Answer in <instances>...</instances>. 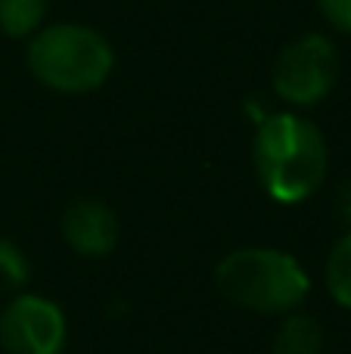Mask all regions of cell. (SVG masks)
I'll list each match as a JSON object with an SVG mask.
<instances>
[{"label": "cell", "instance_id": "8fae6325", "mask_svg": "<svg viewBox=\"0 0 351 354\" xmlns=\"http://www.w3.org/2000/svg\"><path fill=\"white\" fill-rule=\"evenodd\" d=\"M317 10L333 28L351 35V0H317Z\"/></svg>", "mask_w": 351, "mask_h": 354}, {"label": "cell", "instance_id": "7a4b0ae2", "mask_svg": "<svg viewBox=\"0 0 351 354\" xmlns=\"http://www.w3.org/2000/svg\"><path fill=\"white\" fill-rule=\"evenodd\" d=\"M221 295L246 311L290 314L308 299L311 280L305 268L283 249L246 245L230 252L215 268Z\"/></svg>", "mask_w": 351, "mask_h": 354}, {"label": "cell", "instance_id": "3957f363", "mask_svg": "<svg viewBox=\"0 0 351 354\" xmlns=\"http://www.w3.org/2000/svg\"><path fill=\"white\" fill-rule=\"evenodd\" d=\"M115 66L109 41L97 28L78 22H56L31 35L28 68L44 87L56 93H91L106 84Z\"/></svg>", "mask_w": 351, "mask_h": 354}, {"label": "cell", "instance_id": "52a82bcc", "mask_svg": "<svg viewBox=\"0 0 351 354\" xmlns=\"http://www.w3.org/2000/svg\"><path fill=\"white\" fill-rule=\"evenodd\" d=\"M323 330L308 314H290L274 336L271 354H323Z\"/></svg>", "mask_w": 351, "mask_h": 354}, {"label": "cell", "instance_id": "6da1fadb", "mask_svg": "<svg viewBox=\"0 0 351 354\" xmlns=\"http://www.w3.org/2000/svg\"><path fill=\"white\" fill-rule=\"evenodd\" d=\"M255 168L267 196L277 202H305L327 177V140L321 128L296 112L265 115L255 131Z\"/></svg>", "mask_w": 351, "mask_h": 354}, {"label": "cell", "instance_id": "30bf717a", "mask_svg": "<svg viewBox=\"0 0 351 354\" xmlns=\"http://www.w3.org/2000/svg\"><path fill=\"white\" fill-rule=\"evenodd\" d=\"M31 277V264L25 252L12 239L0 236V292H22Z\"/></svg>", "mask_w": 351, "mask_h": 354}, {"label": "cell", "instance_id": "7c38bea8", "mask_svg": "<svg viewBox=\"0 0 351 354\" xmlns=\"http://www.w3.org/2000/svg\"><path fill=\"white\" fill-rule=\"evenodd\" d=\"M336 214H339V218L345 221L348 230H351V180H348V183H342L339 193H336Z\"/></svg>", "mask_w": 351, "mask_h": 354}, {"label": "cell", "instance_id": "9c48e42d", "mask_svg": "<svg viewBox=\"0 0 351 354\" xmlns=\"http://www.w3.org/2000/svg\"><path fill=\"white\" fill-rule=\"evenodd\" d=\"M327 289L342 308L351 311V230L339 243L330 249V258H327Z\"/></svg>", "mask_w": 351, "mask_h": 354}, {"label": "cell", "instance_id": "5b68a950", "mask_svg": "<svg viewBox=\"0 0 351 354\" xmlns=\"http://www.w3.org/2000/svg\"><path fill=\"white\" fill-rule=\"evenodd\" d=\"M66 342V314L44 295L19 292L0 314V345L6 354H62Z\"/></svg>", "mask_w": 351, "mask_h": 354}, {"label": "cell", "instance_id": "ba28073f", "mask_svg": "<svg viewBox=\"0 0 351 354\" xmlns=\"http://www.w3.org/2000/svg\"><path fill=\"white\" fill-rule=\"evenodd\" d=\"M47 16V0H0V31L10 37L37 35Z\"/></svg>", "mask_w": 351, "mask_h": 354}, {"label": "cell", "instance_id": "277c9868", "mask_svg": "<svg viewBox=\"0 0 351 354\" xmlns=\"http://www.w3.org/2000/svg\"><path fill=\"white\" fill-rule=\"evenodd\" d=\"M339 81V50L327 35H308L290 41L274 62V91L290 106H317L333 93Z\"/></svg>", "mask_w": 351, "mask_h": 354}, {"label": "cell", "instance_id": "8992f818", "mask_svg": "<svg viewBox=\"0 0 351 354\" xmlns=\"http://www.w3.org/2000/svg\"><path fill=\"white\" fill-rule=\"evenodd\" d=\"M118 233L122 224L103 199H75L62 212V239L84 258L109 255L118 245Z\"/></svg>", "mask_w": 351, "mask_h": 354}]
</instances>
